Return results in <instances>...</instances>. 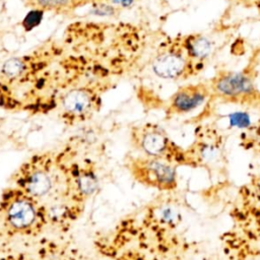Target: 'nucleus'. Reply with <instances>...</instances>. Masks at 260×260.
<instances>
[{
    "instance_id": "nucleus-11",
    "label": "nucleus",
    "mask_w": 260,
    "mask_h": 260,
    "mask_svg": "<svg viewBox=\"0 0 260 260\" xmlns=\"http://www.w3.org/2000/svg\"><path fill=\"white\" fill-rule=\"evenodd\" d=\"M26 188L31 194L42 196L51 189V180L46 173L36 172L28 178Z\"/></svg>"
},
{
    "instance_id": "nucleus-12",
    "label": "nucleus",
    "mask_w": 260,
    "mask_h": 260,
    "mask_svg": "<svg viewBox=\"0 0 260 260\" xmlns=\"http://www.w3.org/2000/svg\"><path fill=\"white\" fill-rule=\"evenodd\" d=\"M181 219L180 210L171 204H165L158 208V220L168 228H176Z\"/></svg>"
},
{
    "instance_id": "nucleus-9",
    "label": "nucleus",
    "mask_w": 260,
    "mask_h": 260,
    "mask_svg": "<svg viewBox=\"0 0 260 260\" xmlns=\"http://www.w3.org/2000/svg\"><path fill=\"white\" fill-rule=\"evenodd\" d=\"M184 46L194 62L207 58L212 48L211 42L201 35L189 36L184 41Z\"/></svg>"
},
{
    "instance_id": "nucleus-7",
    "label": "nucleus",
    "mask_w": 260,
    "mask_h": 260,
    "mask_svg": "<svg viewBox=\"0 0 260 260\" xmlns=\"http://www.w3.org/2000/svg\"><path fill=\"white\" fill-rule=\"evenodd\" d=\"M210 98V87L207 84H189L179 88L171 98L168 114L185 115L202 106Z\"/></svg>"
},
{
    "instance_id": "nucleus-4",
    "label": "nucleus",
    "mask_w": 260,
    "mask_h": 260,
    "mask_svg": "<svg viewBox=\"0 0 260 260\" xmlns=\"http://www.w3.org/2000/svg\"><path fill=\"white\" fill-rule=\"evenodd\" d=\"M140 145L151 157L165 159L177 167H190L186 148L173 141L165 130L156 125H148L142 130Z\"/></svg>"
},
{
    "instance_id": "nucleus-1",
    "label": "nucleus",
    "mask_w": 260,
    "mask_h": 260,
    "mask_svg": "<svg viewBox=\"0 0 260 260\" xmlns=\"http://www.w3.org/2000/svg\"><path fill=\"white\" fill-rule=\"evenodd\" d=\"M231 226L220 236L226 260L260 257V175L243 184L230 209Z\"/></svg>"
},
{
    "instance_id": "nucleus-8",
    "label": "nucleus",
    "mask_w": 260,
    "mask_h": 260,
    "mask_svg": "<svg viewBox=\"0 0 260 260\" xmlns=\"http://www.w3.org/2000/svg\"><path fill=\"white\" fill-rule=\"evenodd\" d=\"M8 218L14 226L22 229L34 221L35 210L32 206L24 200L15 201L9 207Z\"/></svg>"
},
{
    "instance_id": "nucleus-16",
    "label": "nucleus",
    "mask_w": 260,
    "mask_h": 260,
    "mask_svg": "<svg viewBox=\"0 0 260 260\" xmlns=\"http://www.w3.org/2000/svg\"><path fill=\"white\" fill-rule=\"evenodd\" d=\"M115 2L123 4V5H128V4H130L132 2V0H115Z\"/></svg>"
},
{
    "instance_id": "nucleus-2",
    "label": "nucleus",
    "mask_w": 260,
    "mask_h": 260,
    "mask_svg": "<svg viewBox=\"0 0 260 260\" xmlns=\"http://www.w3.org/2000/svg\"><path fill=\"white\" fill-rule=\"evenodd\" d=\"M193 140L186 147L190 168H204L210 174L220 172L226 165L225 136L215 123H200L193 132Z\"/></svg>"
},
{
    "instance_id": "nucleus-14",
    "label": "nucleus",
    "mask_w": 260,
    "mask_h": 260,
    "mask_svg": "<svg viewBox=\"0 0 260 260\" xmlns=\"http://www.w3.org/2000/svg\"><path fill=\"white\" fill-rule=\"evenodd\" d=\"M78 184H79V187H80L81 191L84 192V193H87V194L93 192L95 190V187H96V181L90 175L80 176V178L78 180Z\"/></svg>"
},
{
    "instance_id": "nucleus-13",
    "label": "nucleus",
    "mask_w": 260,
    "mask_h": 260,
    "mask_svg": "<svg viewBox=\"0 0 260 260\" xmlns=\"http://www.w3.org/2000/svg\"><path fill=\"white\" fill-rule=\"evenodd\" d=\"M25 68V64L19 58H11L7 60L2 66V74L8 78H15L19 76Z\"/></svg>"
},
{
    "instance_id": "nucleus-6",
    "label": "nucleus",
    "mask_w": 260,
    "mask_h": 260,
    "mask_svg": "<svg viewBox=\"0 0 260 260\" xmlns=\"http://www.w3.org/2000/svg\"><path fill=\"white\" fill-rule=\"evenodd\" d=\"M183 48L171 49L158 55L152 63L155 75L165 79H178L194 74L191 68L195 62L189 56L184 43Z\"/></svg>"
},
{
    "instance_id": "nucleus-5",
    "label": "nucleus",
    "mask_w": 260,
    "mask_h": 260,
    "mask_svg": "<svg viewBox=\"0 0 260 260\" xmlns=\"http://www.w3.org/2000/svg\"><path fill=\"white\" fill-rule=\"evenodd\" d=\"M137 178L144 184L161 191L177 188V166L161 158L150 157L137 161L135 165Z\"/></svg>"
},
{
    "instance_id": "nucleus-15",
    "label": "nucleus",
    "mask_w": 260,
    "mask_h": 260,
    "mask_svg": "<svg viewBox=\"0 0 260 260\" xmlns=\"http://www.w3.org/2000/svg\"><path fill=\"white\" fill-rule=\"evenodd\" d=\"M41 3H44L45 5H57V4H62L65 0H38Z\"/></svg>"
},
{
    "instance_id": "nucleus-3",
    "label": "nucleus",
    "mask_w": 260,
    "mask_h": 260,
    "mask_svg": "<svg viewBox=\"0 0 260 260\" xmlns=\"http://www.w3.org/2000/svg\"><path fill=\"white\" fill-rule=\"evenodd\" d=\"M209 87V99L260 111V91L242 73H220L211 81Z\"/></svg>"
},
{
    "instance_id": "nucleus-10",
    "label": "nucleus",
    "mask_w": 260,
    "mask_h": 260,
    "mask_svg": "<svg viewBox=\"0 0 260 260\" xmlns=\"http://www.w3.org/2000/svg\"><path fill=\"white\" fill-rule=\"evenodd\" d=\"M64 108L72 114H82L90 107L89 95L81 90L74 89L69 91L63 100Z\"/></svg>"
}]
</instances>
